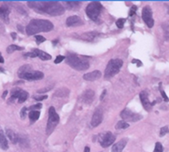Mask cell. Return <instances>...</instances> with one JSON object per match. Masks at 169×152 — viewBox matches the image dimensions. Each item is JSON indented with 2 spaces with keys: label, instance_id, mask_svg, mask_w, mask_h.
Wrapping results in <instances>:
<instances>
[{
  "label": "cell",
  "instance_id": "obj_1",
  "mask_svg": "<svg viewBox=\"0 0 169 152\" xmlns=\"http://www.w3.org/2000/svg\"><path fill=\"white\" fill-rule=\"evenodd\" d=\"M28 6L30 9H34L39 13H45L51 16H58L64 14V7L59 2L54 1H29L28 2Z\"/></svg>",
  "mask_w": 169,
  "mask_h": 152
},
{
  "label": "cell",
  "instance_id": "obj_2",
  "mask_svg": "<svg viewBox=\"0 0 169 152\" xmlns=\"http://www.w3.org/2000/svg\"><path fill=\"white\" fill-rule=\"evenodd\" d=\"M53 29V24L47 20H32L26 26L28 35H33L40 32H48Z\"/></svg>",
  "mask_w": 169,
  "mask_h": 152
},
{
  "label": "cell",
  "instance_id": "obj_3",
  "mask_svg": "<svg viewBox=\"0 0 169 152\" xmlns=\"http://www.w3.org/2000/svg\"><path fill=\"white\" fill-rule=\"evenodd\" d=\"M18 76L20 78L24 80L34 81L43 78L44 74L39 71H33L32 67L30 65H24L18 71Z\"/></svg>",
  "mask_w": 169,
  "mask_h": 152
},
{
  "label": "cell",
  "instance_id": "obj_4",
  "mask_svg": "<svg viewBox=\"0 0 169 152\" xmlns=\"http://www.w3.org/2000/svg\"><path fill=\"white\" fill-rule=\"evenodd\" d=\"M66 62L72 67L78 71H85L89 67L87 60L80 57L76 54H69L66 57Z\"/></svg>",
  "mask_w": 169,
  "mask_h": 152
},
{
  "label": "cell",
  "instance_id": "obj_5",
  "mask_svg": "<svg viewBox=\"0 0 169 152\" xmlns=\"http://www.w3.org/2000/svg\"><path fill=\"white\" fill-rule=\"evenodd\" d=\"M123 61L120 59H112L109 62L106 69L105 72V77L106 79H109L115 76L119 72L120 68L122 67Z\"/></svg>",
  "mask_w": 169,
  "mask_h": 152
},
{
  "label": "cell",
  "instance_id": "obj_6",
  "mask_svg": "<svg viewBox=\"0 0 169 152\" xmlns=\"http://www.w3.org/2000/svg\"><path fill=\"white\" fill-rule=\"evenodd\" d=\"M102 8V4L99 2H92L87 6L86 14L92 20L96 22V21L99 20V15H100Z\"/></svg>",
  "mask_w": 169,
  "mask_h": 152
},
{
  "label": "cell",
  "instance_id": "obj_7",
  "mask_svg": "<svg viewBox=\"0 0 169 152\" xmlns=\"http://www.w3.org/2000/svg\"><path fill=\"white\" fill-rule=\"evenodd\" d=\"M59 116L58 114H56L54 107H51L49 108V118H48V122H47V134L48 135H51L53 132L56 126L59 123Z\"/></svg>",
  "mask_w": 169,
  "mask_h": 152
},
{
  "label": "cell",
  "instance_id": "obj_8",
  "mask_svg": "<svg viewBox=\"0 0 169 152\" xmlns=\"http://www.w3.org/2000/svg\"><path fill=\"white\" fill-rule=\"evenodd\" d=\"M115 135L111 132H105L99 135V141L103 148H106L111 145L115 141Z\"/></svg>",
  "mask_w": 169,
  "mask_h": 152
},
{
  "label": "cell",
  "instance_id": "obj_9",
  "mask_svg": "<svg viewBox=\"0 0 169 152\" xmlns=\"http://www.w3.org/2000/svg\"><path fill=\"white\" fill-rule=\"evenodd\" d=\"M120 116L125 121H130V122H137L143 119V116H141L140 114H136L127 108H125L120 113Z\"/></svg>",
  "mask_w": 169,
  "mask_h": 152
},
{
  "label": "cell",
  "instance_id": "obj_10",
  "mask_svg": "<svg viewBox=\"0 0 169 152\" xmlns=\"http://www.w3.org/2000/svg\"><path fill=\"white\" fill-rule=\"evenodd\" d=\"M142 19L143 21L149 28H152L154 25V20L152 18V11L150 6H146L142 9Z\"/></svg>",
  "mask_w": 169,
  "mask_h": 152
},
{
  "label": "cell",
  "instance_id": "obj_11",
  "mask_svg": "<svg viewBox=\"0 0 169 152\" xmlns=\"http://www.w3.org/2000/svg\"><path fill=\"white\" fill-rule=\"evenodd\" d=\"M140 101H141V103H142L143 107L146 109V111H150L152 108V107L157 103V100H155L152 102H151L148 99V94L146 93V91H142L140 92Z\"/></svg>",
  "mask_w": 169,
  "mask_h": 152
},
{
  "label": "cell",
  "instance_id": "obj_12",
  "mask_svg": "<svg viewBox=\"0 0 169 152\" xmlns=\"http://www.w3.org/2000/svg\"><path fill=\"white\" fill-rule=\"evenodd\" d=\"M103 120V113L101 111L100 108H98L96 109L94 113H93V118H92V120H91V124L93 127H96V126L99 125Z\"/></svg>",
  "mask_w": 169,
  "mask_h": 152
},
{
  "label": "cell",
  "instance_id": "obj_13",
  "mask_svg": "<svg viewBox=\"0 0 169 152\" xmlns=\"http://www.w3.org/2000/svg\"><path fill=\"white\" fill-rule=\"evenodd\" d=\"M9 13L10 9L8 6L3 5L0 7V20H2L5 24L9 23Z\"/></svg>",
  "mask_w": 169,
  "mask_h": 152
},
{
  "label": "cell",
  "instance_id": "obj_14",
  "mask_svg": "<svg viewBox=\"0 0 169 152\" xmlns=\"http://www.w3.org/2000/svg\"><path fill=\"white\" fill-rule=\"evenodd\" d=\"M81 98H82L81 101L82 102L89 104V103L93 102V98H94V92L93 90H91V89H87L82 94Z\"/></svg>",
  "mask_w": 169,
  "mask_h": 152
},
{
  "label": "cell",
  "instance_id": "obj_15",
  "mask_svg": "<svg viewBox=\"0 0 169 152\" xmlns=\"http://www.w3.org/2000/svg\"><path fill=\"white\" fill-rule=\"evenodd\" d=\"M102 76V73L100 71H93L92 72H89V73H86L83 75V79L86 80V81H89V82H93V81H95L97 79H99Z\"/></svg>",
  "mask_w": 169,
  "mask_h": 152
},
{
  "label": "cell",
  "instance_id": "obj_16",
  "mask_svg": "<svg viewBox=\"0 0 169 152\" xmlns=\"http://www.w3.org/2000/svg\"><path fill=\"white\" fill-rule=\"evenodd\" d=\"M82 20L78 17V16H71L68 17L67 20V25L69 27L72 26H78V25H81L82 24Z\"/></svg>",
  "mask_w": 169,
  "mask_h": 152
},
{
  "label": "cell",
  "instance_id": "obj_17",
  "mask_svg": "<svg viewBox=\"0 0 169 152\" xmlns=\"http://www.w3.org/2000/svg\"><path fill=\"white\" fill-rule=\"evenodd\" d=\"M126 144H127V139H122L119 142L114 144L112 147V152H122L125 149Z\"/></svg>",
  "mask_w": 169,
  "mask_h": 152
},
{
  "label": "cell",
  "instance_id": "obj_18",
  "mask_svg": "<svg viewBox=\"0 0 169 152\" xmlns=\"http://www.w3.org/2000/svg\"><path fill=\"white\" fill-rule=\"evenodd\" d=\"M0 148L4 150H8V148H9V144H8L7 139H6L5 135L3 134V131L1 128H0Z\"/></svg>",
  "mask_w": 169,
  "mask_h": 152
},
{
  "label": "cell",
  "instance_id": "obj_19",
  "mask_svg": "<svg viewBox=\"0 0 169 152\" xmlns=\"http://www.w3.org/2000/svg\"><path fill=\"white\" fill-rule=\"evenodd\" d=\"M6 135L9 137V141H11L13 144H17L19 142V141H20L18 135H16L15 132L11 130V129H6Z\"/></svg>",
  "mask_w": 169,
  "mask_h": 152
},
{
  "label": "cell",
  "instance_id": "obj_20",
  "mask_svg": "<svg viewBox=\"0 0 169 152\" xmlns=\"http://www.w3.org/2000/svg\"><path fill=\"white\" fill-rule=\"evenodd\" d=\"M22 89L20 88H13L11 91V95H10V98H9V102H14L16 99L19 98V96L20 94Z\"/></svg>",
  "mask_w": 169,
  "mask_h": 152
},
{
  "label": "cell",
  "instance_id": "obj_21",
  "mask_svg": "<svg viewBox=\"0 0 169 152\" xmlns=\"http://www.w3.org/2000/svg\"><path fill=\"white\" fill-rule=\"evenodd\" d=\"M64 4H66L67 8L71 10H78L80 8L81 5V2H73V1H69V2H64Z\"/></svg>",
  "mask_w": 169,
  "mask_h": 152
},
{
  "label": "cell",
  "instance_id": "obj_22",
  "mask_svg": "<svg viewBox=\"0 0 169 152\" xmlns=\"http://www.w3.org/2000/svg\"><path fill=\"white\" fill-rule=\"evenodd\" d=\"M34 50L37 54V56L40 57V59H41L42 61H47V60H51V56L49 55V54H47V52H45V51H42L41 50H38V49H34Z\"/></svg>",
  "mask_w": 169,
  "mask_h": 152
},
{
  "label": "cell",
  "instance_id": "obj_23",
  "mask_svg": "<svg viewBox=\"0 0 169 152\" xmlns=\"http://www.w3.org/2000/svg\"><path fill=\"white\" fill-rule=\"evenodd\" d=\"M69 93H70V91L68 90L67 88H61L57 91H56L54 96L62 98V97H67L69 95Z\"/></svg>",
  "mask_w": 169,
  "mask_h": 152
},
{
  "label": "cell",
  "instance_id": "obj_24",
  "mask_svg": "<svg viewBox=\"0 0 169 152\" xmlns=\"http://www.w3.org/2000/svg\"><path fill=\"white\" fill-rule=\"evenodd\" d=\"M99 35V33L97 32H87L84 33L83 35L81 36V38L83 39V40H86V41H93V39L95 38L96 36Z\"/></svg>",
  "mask_w": 169,
  "mask_h": 152
},
{
  "label": "cell",
  "instance_id": "obj_25",
  "mask_svg": "<svg viewBox=\"0 0 169 152\" xmlns=\"http://www.w3.org/2000/svg\"><path fill=\"white\" fill-rule=\"evenodd\" d=\"M40 112L37 110H33V111L29 112V118L31 120V122H35L40 118Z\"/></svg>",
  "mask_w": 169,
  "mask_h": 152
},
{
  "label": "cell",
  "instance_id": "obj_26",
  "mask_svg": "<svg viewBox=\"0 0 169 152\" xmlns=\"http://www.w3.org/2000/svg\"><path fill=\"white\" fill-rule=\"evenodd\" d=\"M24 50V47H20V46H18L16 45H10L9 46L7 47V52L9 53V54H11L15 50Z\"/></svg>",
  "mask_w": 169,
  "mask_h": 152
},
{
  "label": "cell",
  "instance_id": "obj_27",
  "mask_svg": "<svg viewBox=\"0 0 169 152\" xmlns=\"http://www.w3.org/2000/svg\"><path fill=\"white\" fill-rule=\"evenodd\" d=\"M129 126H130V124H129L127 122L121 120V121H119V122L116 124V125H115V129H127Z\"/></svg>",
  "mask_w": 169,
  "mask_h": 152
},
{
  "label": "cell",
  "instance_id": "obj_28",
  "mask_svg": "<svg viewBox=\"0 0 169 152\" xmlns=\"http://www.w3.org/2000/svg\"><path fill=\"white\" fill-rule=\"evenodd\" d=\"M27 98H28V93L25 92V91L22 90L21 91L20 94V96H19V98H18L19 102H20V103H22V102H24L27 99Z\"/></svg>",
  "mask_w": 169,
  "mask_h": 152
},
{
  "label": "cell",
  "instance_id": "obj_29",
  "mask_svg": "<svg viewBox=\"0 0 169 152\" xmlns=\"http://www.w3.org/2000/svg\"><path fill=\"white\" fill-rule=\"evenodd\" d=\"M159 90H160V93L161 94H162V97L163 98L164 101H165V102H168L169 101L168 97L167 96L166 93H165V92L162 90V82H160V84H159Z\"/></svg>",
  "mask_w": 169,
  "mask_h": 152
},
{
  "label": "cell",
  "instance_id": "obj_30",
  "mask_svg": "<svg viewBox=\"0 0 169 152\" xmlns=\"http://www.w3.org/2000/svg\"><path fill=\"white\" fill-rule=\"evenodd\" d=\"M126 19H119V20L116 21L117 27L120 28V29H122L123 27H124V24L126 23Z\"/></svg>",
  "mask_w": 169,
  "mask_h": 152
},
{
  "label": "cell",
  "instance_id": "obj_31",
  "mask_svg": "<svg viewBox=\"0 0 169 152\" xmlns=\"http://www.w3.org/2000/svg\"><path fill=\"white\" fill-rule=\"evenodd\" d=\"M42 108V103L41 102H39V103H36L35 105L30 106L29 108H28V110L29 111H33V110H37V109H41Z\"/></svg>",
  "mask_w": 169,
  "mask_h": 152
},
{
  "label": "cell",
  "instance_id": "obj_32",
  "mask_svg": "<svg viewBox=\"0 0 169 152\" xmlns=\"http://www.w3.org/2000/svg\"><path fill=\"white\" fill-rule=\"evenodd\" d=\"M163 151V148H162V145L160 142H157L156 145H155V149L154 152H162Z\"/></svg>",
  "mask_w": 169,
  "mask_h": 152
},
{
  "label": "cell",
  "instance_id": "obj_33",
  "mask_svg": "<svg viewBox=\"0 0 169 152\" xmlns=\"http://www.w3.org/2000/svg\"><path fill=\"white\" fill-rule=\"evenodd\" d=\"M167 133H169L168 127H167V126H164V127H162V128L161 129L160 136L161 137H162V136H164V135H166V134H167Z\"/></svg>",
  "mask_w": 169,
  "mask_h": 152
},
{
  "label": "cell",
  "instance_id": "obj_34",
  "mask_svg": "<svg viewBox=\"0 0 169 152\" xmlns=\"http://www.w3.org/2000/svg\"><path fill=\"white\" fill-rule=\"evenodd\" d=\"M35 40H36V43L37 45H40L43 43L44 41H46V38L41 36V35H35Z\"/></svg>",
  "mask_w": 169,
  "mask_h": 152
},
{
  "label": "cell",
  "instance_id": "obj_35",
  "mask_svg": "<svg viewBox=\"0 0 169 152\" xmlns=\"http://www.w3.org/2000/svg\"><path fill=\"white\" fill-rule=\"evenodd\" d=\"M51 89H52V86H50V87H47L46 88L40 89V90L37 91V93H47L48 91L51 90Z\"/></svg>",
  "mask_w": 169,
  "mask_h": 152
},
{
  "label": "cell",
  "instance_id": "obj_36",
  "mask_svg": "<svg viewBox=\"0 0 169 152\" xmlns=\"http://www.w3.org/2000/svg\"><path fill=\"white\" fill-rule=\"evenodd\" d=\"M33 98L36 101H43V100L47 99L48 97H47V95H41V96H34Z\"/></svg>",
  "mask_w": 169,
  "mask_h": 152
},
{
  "label": "cell",
  "instance_id": "obj_37",
  "mask_svg": "<svg viewBox=\"0 0 169 152\" xmlns=\"http://www.w3.org/2000/svg\"><path fill=\"white\" fill-rule=\"evenodd\" d=\"M27 110H28V108H26V107H24V108H22V109H21L20 111V117L21 119H24L25 118V116H26V112Z\"/></svg>",
  "mask_w": 169,
  "mask_h": 152
},
{
  "label": "cell",
  "instance_id": "obj_38",
  "mask_svg": "<svg viewBox=\"0 0 169 152\" xmlns=\"http://www.w3.org/2000/svg\"><path fill=\"white\" fill-rule=\"evenodd\" d=\"M65 59H66V57H65L64 56H57V57L56 58L54 62H55V64H58V63L61 62L63 60H65Z\"/></svg>",
  "mask_w": 169,
  "mask_h": 152
},
{
  "label": "cell",
  "instance_id": "obj_39",
  "mask_svg": "<svg viewBox=\"0 0 169 152\" xmlns=\"http://www.w3.org/2000/svg\"><path fill=\"white\" fill-rule=\"evenodd\" d=\"M137 10V7L136 6H132V8H131V9L130 10V16H133V15L136 14V11Z\"/></svg>",
  "mask_w": 169,
  "mask_h": 152
},
{
  "label": "cell",
  "instance_id": "obj_40",
  "mask_svg": "<svg viewBox=\"0 0 169 152\" xmlns=\"http://www.w3.org/2000/svg\"><path fill=\"white\" fill-rule=\"evenodd\" d=\"M132 63H137V64H138L137 65L138 67H140V66L142 65V63L140 62V60H136V59H134V60L132 61Z\"/></svg>",
  "mask_w": 169,
  "mask_h": 152
},
{
  "label": "cell",
  "instance_id": "obj_41",
  "mask_svg": "<svg viewBox=\"0 0 169 152\" xmlns=\"http://www.w3.org/2000/svg\"><path fill=\"white\" fill-rule=\"evenodd\" d=\"M106 93H107V91L105 90V89L104 91H103L102 94H101V96H100V100H101V101H102V100L104 99V98H105V94H106Z\"/></svg>",
  "mask_w": 169,
  "mask_h": 152
},
{
  "label": "cell",
  "instance_id": "obj_42",
  "mask_svg": "<svg viewBox=\"0 0 169 152\" xmlns=\"http://www.w3.org/2000/svg\"><path fill=\"white\" fill-rule=\"evenodd\" d=\"M11 36H12V38H13V40H15V39H16V37H17V35H16V33L12 32L11 33Z\"/></svg>",
  "mask_w": 169,
  "mask_h": 152
},
{
  "label": "cell",
  "instance_id": "obj_43",
  "mask_svg": "<svg viewBox=\"0 0 169 152\" xmlns=\"http://www.w3.org/2000/svg\"><path fill=\"white\" fill-rule=\"evenodd\" d=\"M18 29H19V30H20V31H21V32H23V26H21V25H18Z\"/></svg>",
  "mask_w": 169,
  "mask_h": 152
},
{
  "label": "cell",
  "instance_id": "obj_44",
  "mask_svg": "<svg viewBox=\"0 0 169 152\" xmlns=\"http://www.w3.org/2000/svg\"><path fill=\"white\" fill-rule=\"evenodd\" d=\"M3 62H4V59L1 56V53H0V63H3Z\"/></svg>",
  "mask_w": 169,
  "mask_h": 152
},
{
  "label": "cell",
  "instance_id": "obj_45",
  "mask_svg": "<svg viewBox=\"0 0 169 152\" xmlns=\"http://www.w3.org/2000/svg\"><path fill=\"white\" fill-rule=\"evenodd\" d=\"M84 152H90V148L88 146H86L84 149Z\"/></svg>",
  "mask_w": 169,
  "mask_h": 152
},
{
  "label": "cell",
  "instance_id": "obj_46",
  "mask_svg": "<svg viewBox=\"0 0 169 152\" xmlns=\"http://www.w3.org/2000/svg\"><path fill=\"white\" fill-rule=\"evenodd\" d=\"M7 94H8V91H4V93H3L2 98H5V97L7 96Z\"/></svg>",
  "mask_w": 169,
  "mask_h": 152
},
{
  "label": "cell",
  "instance_id": "obj_47",
  "mask_svg": "<svg viewBox=\"0 0 169 152\" xmlns=\"http://www.w3.org/2000/svg\"><path fill=\"white\" fill-rule=\"evenodd\" d=\"M57 42H58V40H55V41H53V45L56 44V43H57Z\"/></svg>",
  "mask_w": 169,
  "mask_h": 152
},
{
  "label": "cell",
  "instance_id": "obj_48",
  "mask_svg": "<svg viewBox=\"0 0 169 152\" xmlns=\"http://www.w3.org/2000/svg\"><path fill=\"white\" fill-rule=\"evenodd\" d=\"M0 72H3V70L1 67H0Z\"/></svg>",
  "mask_w": 169,
  "mask_h": 152
}]
</instances>
